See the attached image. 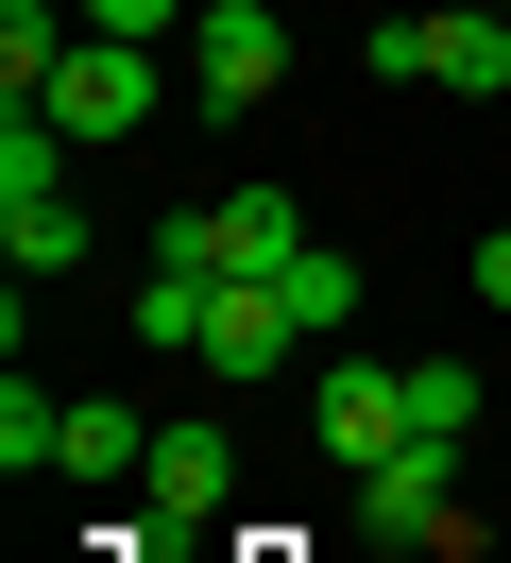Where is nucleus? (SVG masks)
Here are the masks:
<instances>
[{
	"instance_id": "nucleus-5",
	"label": "nucleus",
	"mask_w": 511,
	"mask_h": 563,
	"mask_svg": "<svg viewBox=\"0 0 511 563\" xmlns=\"http://www.w3.org/2000/svg\"><path fill=\"white\" fill-rule=\"evenodd\" d=\"M52 120H68V137H136V120H154V52H136V35H86L52 69Z\"/></svg>"
},
{
	"instance_id": "nucleus-4",
	"label": "nucleus",
	"mask_w": 511,
	"mask_h": 563,
	"mask_svg": "<svg viewBox=\"0 0 511 563\" xmlns=\"http://www.w3.org/2000/svg\"><path fill=\"white\" fill-rule=\"evenodd\" d=\"M136 495H154V529L188 547V529H222V495H238V444H222L204 410H170V427H154V461H136Z\"/></svg>"
},
{
	"instance_id": "nucleus-3",
	"label": "nucleus",
	"mask_w": 511,
	"mask_h": 563,
	"mask_svg": "<svg viewBox=\"0 0 511 563\" xmlns=\"http://www.w3.org/2000/svg\"><path fill=\"white\" fill-rule=\"evenodd\" d=\"M188 86H204V103H273V86H290V18H273V0H204V18H188Z\"/></svg>"
},
{
	"instance_id": "nucleus-6",
	"label": "nucleus",
	"mask_w": 511,
	"mask_h": 563,
	"mask_svg": "<svg viewBox=\"0 0 511 563\" xmlns=\"http://www.w3.org/2000/svg\"><path fill=\"white\" fill-rule=\"evenodd\" d=\"M290 342H307V324H290L273 274H222V290H204V376H290Z\"/></svg>"
},
{
	"instance_id": "nucleus-2",
	"label": "nucleus",
	"mask_w": 511,
	"mask_h": 563,
	"mask_svg": "<svg viewBox=\"0 0 511 563\" xmlns=\"http://www.w3.org/2000/svg\"><path fill=\"white\" fill-rule=\"evenodd\" d=\"M307 444L358 478V461H392L409 444V358H358V342H324L307 358Z\"/></svg>"
},
{
	"instance_id": "nucleus-1",
	"label": "nucleus",
	"mask_w": 511,
	"mask_h": 563,
	"mask_svg": "<svg viewBox=\"0 0 511 563\" xmlns=\"http://www.w3.org/2000/svg\"><path fill=\"white\" fill-rule=\"evenodd\" d=\"M375 69L392 86H460V103H511V18H477V0H392V18H375Z\"/></svg>"
},
{
	"instance_id": "nucleus-7",
	"label": "nucleus",
	"mask_w": 511,
	"mask_h": 563,
	"mask_svg": "<svg viewBox=\"0 0 511 563\" xmlns=\"http://www.w3.org/2000/svg\"><path fill=\"white\" fill-rule=\"evenodd\" d=\"M443 478H460V444L409 427L392 461H358V529H375V547H426V529H443Z\"/></svg>"
},
{
	"instance_id": "nucleus-10",
	"label": "nucleus",
	"mask_w": 511,
	"mask_h": 563,
	"mask_svg": "<svg viewBox=\"0 0 511 563\" xmlns=\"http://www.w3.org/2000/svg\"><path fill=\"white\" fill-rule=\"evenodd\" d=\"M273 290H290V324H307V342H341V324H358V256H324V240H307Z\"/></svg>"
},
{
	"instance_id": "nucleus-11",
	"label": "nucleus",
	"mask_w": 511,
	"mask_h": 563,
	"mask_svg": "<svg viewBox=\"0 0 511 563\" xmlns=\"http://www.w3.org/2000/svg\"><path fill=\"white\" fill-rule=\"evenodd\" d=\"M204 290H222V274H136V342H154V358H204Z\"/></svg>"
},
{
	"instance_id": "nucleus-15",
	"label": "nucleus",
	"mask_w": 511,
	"mask_h": 563,
	"mask_svg": "<svg viewBox=\"0 0 511 563\" xmlns=\"http://www.w3.org/2000/svg\"><path fill=\"white\" fill-rule=\"evenodd\" d=\"M477 308H511V222H495V240H477Z\"/></svg>"
},
{
	"instance_id": "nucleus-14",
	"label": "nucleus",
	"mask_w": 511,
	"mask_h": 563,
	"mask_svg": "<svg viewBox=\"0 0 511 563\" xmlns=\"http://www.w3.org/2000/svg\"><path fill=\"white\" fill-rule=\"evenodd\" d=\"M0 461H18V478H34V461H68V393H34V376L0 393Z\"/></svg>"
},
{
	"instance_id": "nucleus-9",
	"label": "nucleus",
	"mask_w": 511,
	"mask_h": 563,
	"mask_svg": "<svg viewBox=\"0 0 511 563\" xmlns=\"http://www.w3.org/2000/svg\"><path fill=\"white\" fill-rule=\"evenodd\" d=\"M0 256H18V274H68V256H86V206H68V188H0Z\"/></svg>"
},
{
	"instance_id": "nucleus-16",
	"label": "nucleus",
	"mask_w": 511,
	"mask_h": 563,
	"mask_svg": "<svg viewBox=\"0 0 511 563\" xmlns=\"http://www.w3.org/2000/svg\"><path fill=\"white\" fill-rule=\"evenodd\" d=\"M477 18H511V0H477Z\"/></svg>"
},
{
	"instance_id": "nucleus-13",
	"label": "nucleus",
	"mask_w": 511,
	"mask_h": 563,
	"mask_svg": "<svg viewBox=\"0 0 511 563\" xmlns=\"http://www.w3.org/2000/svg\"><path fill=\"white\" fill-rule=\"evenodd\" d=\"M409 427L460 444V427H477V358H409Z\"/></svg>"
},
{
	"instance_id": "nucleus-12",
	"label": "nucleus",
	"mask_w": 511,
	"mask_h": 563,
	"mask_svg": "<svg viewBox=\"0 0 511 563\" xmlns=\"http://www.w3.org/2000/svg\"><path fill=\"white\" fill-rule=\"evenodd\" d=\"M136 461H154V427H136V410H86V393H68V478H136Z\"/></svg>"
},
{
	"instance_id": "nucleus-8",
	"label": "nucleus",
	"mask_w": 511,
	"mask_h": 563,
	"mask_svg": "<svg viewBox=\"0 0 511 563\" xmlns=\"http://www.w3.org/2000/svg\"><path fill=\"white\" fill-rule=\"evenodd\" d=\"M204 240H222V274H290V256H307V206H290V188H222Z\"/></svg>"
}]
</instances>
